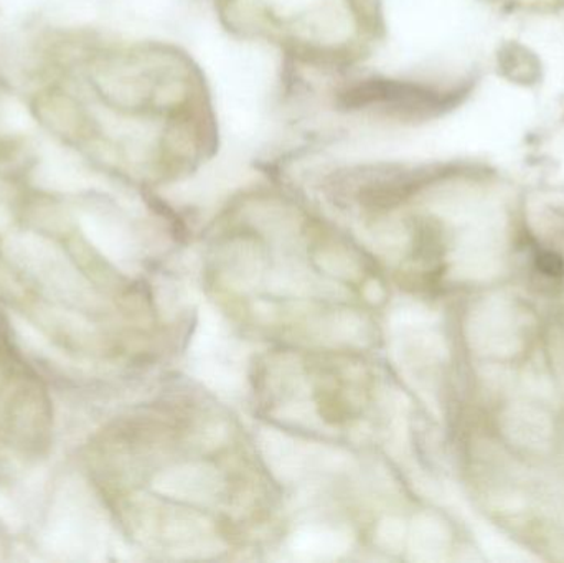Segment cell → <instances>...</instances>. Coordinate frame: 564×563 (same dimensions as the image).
I'll list each match as a JSON object with an SVG mask.
<instances>
[{"instance_id": "1", "label": "cell", "mask_w": 564, "mask_h": 563, "mask_svg": "<svg viewBox=\"0 0 564 563\" xmlns=\"http://www.w3.org/2000/svg\"><path fill=\"white\" fill-rule=\"evenodd\" d=\"M539 268L550 277H558L564 271L563 261L552 253H545L539 258Z\"/></svg>"}]
</instances>
